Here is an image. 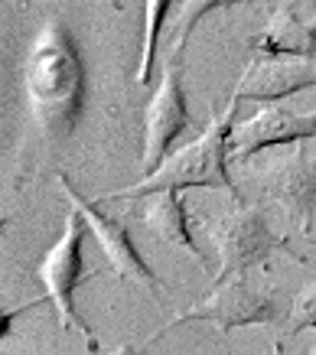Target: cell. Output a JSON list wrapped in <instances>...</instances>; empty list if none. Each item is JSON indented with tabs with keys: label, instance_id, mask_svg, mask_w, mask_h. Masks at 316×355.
Segmentation results:
<instances>
[{
	"label": "cell",
	"instance_id": "cell-1",
	"mask_svg": "<svg viewBox=\"0 0 316 355\" xmlns=\"http://www.w3.org/2000/svg\"><path fill=\"white\" fill-rule=\"evenodd\" d=\"M23 88L36 130L46 140H66L85 114L88 72L66 23L46 20L23 59Z\"/></svg>",
	"mask_w": 316,
	"mask_h": 355
},
{
	"label": "cell",
	"instance_id": "cell-2",
	"mask_svg": "<svg viewBox=\"0 0 316 355\" xmlns=\"http://www.w3.org/2000/svg\"><path fill=\"white\" fill-rule=\"evenodd\" d=\"M238 98H229V105L218 111V105H209V124L196 140L173 150L150 176L141 183L118 189V193L101 196V202H118V199H150L157 193L170 189H225L235 202H245L238 186L231 180V130L238 124Z\"/></svg>",
	"mask_w": 316,
	"mask_h": 355
},
{
	"label": "cell",
	"instance_id": "cell-3",
	"mask_svg": "<svg viewBox=\"0 0 316 355\" xmlns=\"http://www.w3.org/2000/svg\"><path fill=\"white\" fill-rule=\"evenodd\" d=\"M206 235L218 254V270L212 284H225L231 277H245L251 268H264L271 258L287 254L290 261L306 264V254L290 248V238L277 235L267 218H264L261 205H245L235 202L231 212L212 216L206 222Z\"/></svg>",
	"mask_w": 316,
	"mask_h": 355
},
{
	"label": "cell",
	"instance_id": "cell-4",
	"mask_svg": "<svg viewBox=\"0 0 316 355\" xmlns=\"http://www.w3.org/2000/svg\"><path fill=\"white\" fill-rule=\"evenodd\" d=\"M290 313V300L271 284H254L248 277H231L225 284H212V291L189 306L186 313L173 316L164 329H157L143 345L157 343L164 333L186 323H212L218 333H231L241 326H283Z\"/></svg>",
	"mask_w": 316,
	"mask_h": 355
},
{
	"label": "cell",
	"instance_id": "cell-5",
	"mask_svg": "<svg viewBox=\"0 0 316 355\" xmlns=\"http://www.w3.org/2000/svg\"><path fill=\"white\" fill-rule=\"evenodd\" d=\"M85 232H88L85 216L72 205L66 216V228H62V235L55 238V245L46 251V258L40 261L36 277H40V284L46 287V297H49V303L55 306V313H59V323L66 326V329L82 333L88 355H98V336H95V329L85 323V316H82L76 306V291L88 277Z\"/></svg>",
	"mask_w": 316,
	"mask_h": 355
},
{
	"label": "cell",
	"instance_id": "cell-6",
	"mask_svg": "<svg viewBox=\"0 0 316 355\" xmlns=\"http://www.w3.org/2000/svg\"><path fill=\"white\" fill-rule=\"evenodd\" d=\"M193 128V114H189V101H186L183 88V62L170 59L160 76V85L147 101L143 111V176H150L160 163L173 153L176 140Z\"/></svg>",
	"mask_w": 316,
	"mask_h": 355
},
{
	"label": "cell",
	"instance_id": "cell-7",
	"mask_svg": "<svg viewBox=\"0 0 316 355\" xmlns=\"http://www.w3.org/2000/svg\"><path fill=\"white\" fill-rule=\"evenodd\" d=\"M55 183H59V189L66 193L69 202L85 216L88 232L98 238V245H101V251H105V258H108L111 270H114L121 280H134V284H141V287H147V291H153V293L164 291V280L153 274V268L147 264V258L137 251L128 225H124L118 216H108V212L101 209V199H88V196H82L76 186H72V180H69L66 173H59Z\"/></svg>",
	"mask_w": 316,
	"mask_h": 355
},
{
	"label": "cell",
	"instance_id": "cell-8",
	"mask_svg": "<svg viewBox=\"0 0 316 355\" xmlns=\"http://www.w3.org/2000/svg\"><path fill=\"white\" fill-rule=\"evenodd\" d=\"M316 140V108L300 114L283 105H261L251 118H238L231 130V163H248L261 150Z\"/></svg>",
	"mask_w": 316,
	"mask_h": 355
},
{
	"label": "cell",
	"instance_id": "cell-9",
	"mask_svg": "<svg viewBox=\"0 0 316 355\" xmlns=\"http://www.w3.org/2000/svg\"><path fill=\"white\" fill-rule=\"evenodd\" d=\"M264 196L281 205L290 225L304 235V241L313 232V216H316V153L310 147H297L290 157H283L281 163H274L264 173Z\"/></svg>",
	"mask_w": 316,
	"mask_h": 355
},
{
	"label": "cell",
	"instance_id": "cell-10",
	"mask_svg": "<svg viewBox=\"0 0 316 355\" xmlns=\"http://www.w3.org/2000/svg\"><path fill=\"white\" fill-rule=\"evenodd\" d=\"M316 88V62L306 59H287V55H254L231 98L238 101H258V105H277L283 98L300 95Z\"/></svg>",
	"mask_w": 316,
	"mask_h": 355
},
{
	"label": "cell",
	"instance_id": "cell-11",
	"mask_svg": "<svg viewBox=\"0 0 316 355\" xmlns=\"http://www.w3.org/2000/svg\"><path fill=\"white\" fill-rule=\"evenodd\" d=\"M254 55H287V59H306L316 62V13L313 20H304L294 10V0L277 3L264 26L251 36Z\"/></svg>",
	"mask_w": 316,
	"mask_h": 355
},
{
	"label": "cell",
	"instance_id": "cell-12",
	"mask_svg": "<svg viewBox=\"0 0 316 355\" xmlns=\"http://www.w3.org/2000/svg\"><path fill=\"white\" fill-rule=\"evenodd\" d=\"M143 225L153 238H160L164 245L183 251L186 258H193L202 270H209V258L196 245V235H193V225H189V205H186L179 189L150 196V202L143 205Z\"/></svg>",
	"mask_w": 316,
	"mask_h": 355
},
{
	"label": "cell",
	"instance_id": "cell-13",
	"mask_svg": "<svg viewBox=\"0 0 316 355\" xmlns=\"http://www.w3.org/2000/svg\"><path fill=\"white\" fill-rule=\"evenodd\" d=\"M176 3H183V0H143V43H141V62H137V85H150L160 33H164L166 17H170Z\"/></svg>",
	"mask_w": 316,
	"mask_h": 355
},
{
	"label": "cell",
	"instance_id": "cell-14",
	"mask_svg": "<svg viewBox=\"0 0 316 355\" xmlns=\"http://www.w3.org/2000/svg\"><path fill=\"white\" fill-rule=\"evenodd\" d=\"M238 3H251V0H183L179 13H176V30H173V59H183V49L189 43L193 30L199 26V20L212 10H229Z\"/></svg>",
	"mask_w": 316,
	"mask_h": 355
},
{
	"label": "cell",
	"instance_id": "cell-15",
	"mask_svg": "<svg viewBox=\"0 0 316 355\" xmlns=\"http://www.w3.org/2000/svg\"><path fill=\"white\" fill-rule=\"evenodd\" d=\"M306 329H316V277L290 300V313H287V323H283L281 339L300 336V333H306Z\"/></svg>",
	"mask_w": 316,
	"mask_h": 355
},
{
	"label": "cell",
	"instance_id": "cell-16",
	"mask_svg": "<svg viewBox=\"0 0 316 355\" xmlns=\"http://www.w3.org/2000/svg\"><path fill=\"white\" fill-rule=\"evenodd\" d=\"M264 355H297V352H290L283 339H274V343L267 345V349H264Z\"/></svg>",
	"mask_w": 316,
	"mask_h": 355
},
{
	"label": "cell",
	"instance_id": "cell-17",
	"mask_svg": "<svg viewBox=\"0 0 316 355\" xmlns=\"http://www.w3.org/2000/svg\"><path fill=\"white\" fill-rule=\"evenodd\" d=\"M111 355H137V349H134V345H124V349H118V352H111Z\"/></svg>",
	"mask_w": 316,
	"mask_h": 355
},
{
	"label": "cell",
	"instance_id": "cell-18",
	"mask_svg": "<svg viewBox=\"0 0 316 355\" xmlns=\"http://www.w3.org/2000/svg\"><path fill=\"white\" fill-rule=\"evenodd\" d=\"M306 245H313V248H316V235H310V238H306Z\"/></svg>",
	"mask_w": 316,
	"mask_h": 355
},
{
	"label": "cell",
	"instance_id": "cell-19",
	"mask_svg": "<svg viewBox=\"0 0 316 355\" xmlns=\"http://www.w3.org/2000/svg\"><path fill=\"white\" fill-rule=\"evenodd\" d=\"M306 355H316V343H313V345H310V349H306Z\"/></svg>",
	"mask_w": 316,
	"mask_h": 355
}]
</instances>
